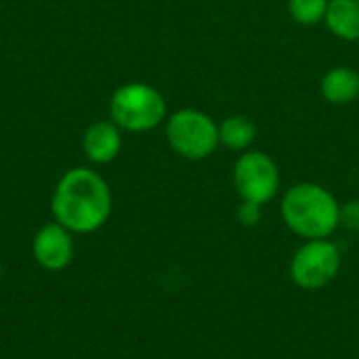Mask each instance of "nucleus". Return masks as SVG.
<instances>
[{
    "mask_svg": "<svg viewBox=\"0 0 359 359\" xmlns=\"http://www.w3.org/2000/svg\"><path fill=\"white\" fill-rule=\"evenodd\" d=\"M53 217L72 233H93L111 215V191L105 179L90 168L67 170L53 194Z\"/></svg>",
    "mask_w": 359,
    "mask_h": 359,
    "instance_id": "f257e3e1",
    "label": "nucleus"
},
{
    "mask_svg": "<svg viewBox=\"0 0 359 359\" xmlns=\"http://www.w3.org/2000/svg\"><path fill=\"white\" fill-rule=\"evenodd\" d=\"M286 227L303 240H326L341 227V204L318 183H297L282 198Z\"/></svg>",
    "mask_w": 359,
    "mask_h": 359,
    "instance_id": "f03ea898",
    "label": "nucleus"
},
{
    "mask_svg": "<svg viewBox=\"0 0 359 359\" xmlns=\"http://www.w3.org/2000/svg\"><path fill=\"white\" fill-rule=\"evenodd\" d=\"M109 116L122 130L145 133L156 128L166 118V101L154 86L128 82L114 93L109 101Z\"/></svg>",
    "mask_w": 359,
    "mask_h": 359,
    "instance_id": "7ed1b4c3",
    "label": "nucleus"
},
{
    "mask_svg": "<svg viewBox=\"0 0 359 359\" xmlns=\"http://www.w3.org/2000/svg\"><path fill=\"white\" fill-rule=\"evenodd\" d=\"M166 139L187 160H204L219 145V124L200 109H179L168 118Z\"/></svg>",
    "mask_w": 359,
    "mask_h": 359,
    "instance_id": "20e7f679",
    "label": "nucleus"
},
{
    "mask_svg": "<svg viewBox=\"0 0 359 359\" xmlns=\"http://www.w3.org/2000/svg\"><path fill=\"white\" fill-rule=\"evenodd\" d=\"M343 267L341 248L326 240H305L290 259V280L303 290L326 288Z\"/></svg>",
    "mask_w": 359,
    "mask_h": 359,
    "instance_id": "39448f33",
    "label": "nucleus"
},
{
    "mask_svg": "<svg viewBox=\"0 0 359 359\" xmlns=\"http://www.w3.org/2000/svg\"><path fill=\"white\" fill-rule=\"evenodd\" d=\"M233 185L242 200L265 206L280 189L278 164L263 151H246L233 166Z\"/></svg>",
    "mask_w": 359,
    "mask_h": 359,
    "instance_id": "423d86ee",
    "label": "nucleus"
},
{
    "mask_svg": "<svg viewBox=\"0 0 359 359\" xmlns=\"http://www.w3.org/2000/svg\"><path fill=\"white\" fill-rule=\"evenodd\" d=\"M32 255L36 263L46 271H61L65 269L74 259V240L72 231H67L63 225L46 223L40 227V231L34 238Z\"/></svg>",
    "mask_w": 359,
    "mask_h": 359,
    "instance_id": "0eeeda50",
    "label": "nucleus"
},
{
    "mask_svg": "<svg viewBox=\"0 0 359 359\" xmlns=\"http://www.w3.org/2000/svg\"><path fill=\"white\" fill-rule=\"evenodd\" d=\"M122 147V135L120 128L109 120H99L90 124L82 137V149L86 158L95 164H107L111 162Z\"/></svg>",
    "mask_w": 359,
    "mask_h": 359,
    "instance_id": "6e6552de",
    "label": "nucleus"
},
{
    "mask_svg": "<svg viewBox=\"0 0 359 359\" xmlns=\"http://www.w3.org/2000/svg\"><path fill=\"white\" fill-rule=\"evenodd\" d=\"M322 95L332 105H347L359 95V74L347 65H337L322 78Z\"/></svg>",
    "mask_w": 359,
    "mask_h": 359,
    "instance_id": "1a4fd4ad",
    "label": "nucleus"
},
{
    "mask_svg": "<svg viewBox=\"0 0 359 359\" xmlns=\"http://www.w3.org/2000/svg\"><path fill=\"white\" fill-rule=\"evenodd\" d=\"M324 21L337 38L345 42L359 40V4L355 0H330Z\"/></svg>",
    "mask_w": 359,
    "mask_h": 359,
    "instance_id": "9d476101",
    "label": "nucleus"
},
{
    "mask_svg": "<svg viewBox=\"0 0 359 359\" xmlns=\"http://www.w3.org/2000/svg\"><path fill=\"white\" fill-rule=\"evenodd\" d=\"M257 137V126L246 116H229L219 124V143L229 149L244 151L252 145Z\"/></svg>",
    "mask_w": 359,
    "mask_h": 359,
    "instance_id": "9b49d317",
    "label": "nucleus"
},
{
    "mask_svg": "<svg viewBox=\"0 0 359 359\" xmlns=\"http://www.w3.org/2000/svg\"><path fill=\"white\" fill-rule=\"evenodd\" d=\"M330 0H288L292 19L301 25H316L324 21Z\"/></svg>",
    "mask_w": 359,
    "mask_h": 359,
    "instance_id": "f8f14e48",
    "label": "nucleus"
},
{
    "mask_svg": "<svg viewBox=\"0 0 359 359\" xmlns=\"http://www.w3.org/2000/svg\"><path fill=\"white\" fill-rule=\"evenodd\" d=\"M261 208H263V206H259V204H255V202L242 200V204H240L238 210H236L238 223L244 225V227H255V225H259V223H261V217H263Z\"/></svg>",
    "mask_w": 359,
    "mask_h": 359,
    "instance_id": "ddd939ff",
    "label": "nucleus"
},
{
    "mask_svg": "<svg viewBox=\"0 0 359 359\" xmlns=\"http://www.w3.org/2000/svg\"><path fill=\"white\" fill-rule=\"evenodd\" d=\"M341 225L349 231H359V200H349L341 206Z\"/></svg>",
    "mask_w": 359,
    "mask_h": 359,
    "instance_id": "4468645a",
    "label": "nucleus"
},
{
    "mask_svg": "<svg viewBox=\"0 0 359 359\" xmlns=\"http://www.w3.org/2000/svg\"><path fill=\"white\" fill-rule=\"evenodd\" d=\"M0 278H2V265H0Z\"/></svg>",
    "mask_w": 359,
    "mask_h": 359,
    "instance_id": "2eb2a0df",
    "label": "nucleus"
},
{
    "mask_svg": "<svg viewBox=\"0 0 359 359\" xmlns=\"http://www.w3.org/2000/svg\"><path fill=\"white\" fill-rule=\"evenodd\" d=\"M355 2H358V4H359V0H355Z\"/></svg>",
    "mask_w": 359,
    "mask_h": 359,
    "instance_id": "dca6fc26",
    "label": "nucleus"
}]
</instances>
